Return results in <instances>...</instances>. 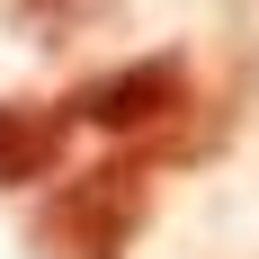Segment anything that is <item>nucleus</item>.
Listing matches in <instances>:
<instances>
[{"label": "nucleus", "mask_w": 259, "mask_h": 259, "mask_svg": "<svg viewBox=\"0 0 259 259\" xmlns=\"http://www.w3.org/2000/svg\"><path fill=\"white\" fill-rule=\"evenodd\" d=\"M170 107H188V63L179 54H143L125 72H99L90 90L72 99V125H99V134H143L161 125Z\"/></svg>", "instance_id": "f03ea898"}, {"label": "nucleus", "mask_w": 259, "mask_h": 259, "mask_svg": "<svg viewBox=\"0 0 259 259\" xmlns=\"http://www.w3.org/2000/svg\"><path fill=\"white\" fill-rule=\"evenodd\" d=\"M72 143V107H45V99H0V188H27L45 179Z\"/></svg>", "instance_id": "7ed1b4c3"}, {"label": "nucleus", "mask_w": 259, "mask_h": 259, "mask_svg": "<svg viewBox=\"0 0 259 259\" xmlns=\"http://www.w3.org/2000/svg\"><path fill=\"white\" fill-rule=\"evenodd\" d=\"M36 27H72V18H90V9H107V0H18Z\"/></svg>", "instance_id": "20e7f679"}, {"label": "nucleus", "mask_w": 259, "mask_h": 259, "mask_svg": "<svg viewBox=\"0 0 259 259\" xmlns=\"http://www.w3.org/2000/svg\"><path fill=\"white\" fill-rule=\"evenodd\" d=\"M143 170L134 161H107V170H80L27 214V241L36 259H125L134 224H143Z\"/></svg>", "instance_id": "f257e3e1"}]
</instances>
